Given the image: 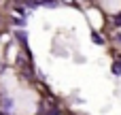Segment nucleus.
Here are the masks:
<instances>
[{
	"label": "nucleus",
	"mask_w": 121,
	"mask_h": 115,
	"mask_svg": "<svg viewBox=\"0 0 121 115\" xmlns=\"http://www.w3.org/2000/svg\"><path fill=\"white\" fill-rule=\"evenodd\" d=\"M115 41H119V43H121V34H119V36H115Z\"/></svg>",
	"instance_id": "obj_4"
},
{
	"label": "nucleus",
	"mask_w": 121,
	"mask_h": 115,
	"mask_svg": "<svg viewBox=\"0 0 121 115\" xmlns=\"http://www.w3.org/2000/svg\"><path fill=\"white\" fill-rule=\"evenodd\" d=\"M64 4H74V0H62Z\"/></svg>",
	"instance_id": "obj_3"
},
{
	"label": "nucleus",
	"mask_w": 121,
	"mask_h": 115,
	"mask_svg": "<svg viewBox=\"0 0 121 115\" xmlns=\"http://www.w3.org/2000/svg\"><path fill=\"white\" fill-rule=\"evenodd\" d=\"M113 73H115V75L121 73V62H115V64H113Z\"/></svg>",
	"instance_id": "obj_1"
},
{
	"label": "nucleus",
	"mask_w": 121,
	"mask_h": 115,
	"mask_svg": "<svg viewBox=\"0 0 121 115\" xmlns=\"http://www.w3.org/2000/svg\"><path fill=\"white\" fill-rule=\"evenodd\" d=\"M38 2H40V4H49V6L55 4V0H38Z\"/></svg>",
	"instance_id": "obj_2"
}]
</instances>
